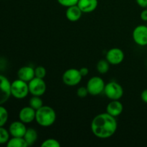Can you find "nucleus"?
<instances>
[{
  "label": "nucleus",
  "mask_w": 147,
  "mask_h": 147,
  "mask_svg": "<svg viewBox=\"0 0 147 147\" xmlns=\"http://www.w3.org/2000/svg\"><path fill=\"white\" fill-rule=\"evenodd\" d=\"M91 131L99 139H108L116 133L118 124L116 119L108 113H103L93 118L91 122Z\"/></svg>",
  "instance_id": "obj_1"
},
{
  "label": "nucleus",
  "mask_w": 147,
  "mask_h": 147,
  "mask_svg": "<svg viewBox=\"0 0 147 147\" xmlns=\"http://www.w3.org/2000/svg\"><path fill=\"white\" fill-rule=\"evenodd\" d=\"M56 113L54 109L48 106H42L36 111L35 121L40 126L49 127L55 123Z\"/></svg>",
  "instance_id": "obj_2"
},
{
  "label": "nucleus",
  "mask_w": 147,
  "mask_h": 147,
  "mask_svg": "<svg viewBox=\"0 0 147 147\" xmlns=\"http://www.w3.org/2000/svg\"><path fill=\"white\" fill-rule=\"evenodd\" d=\"M29 91L28 83L20 79L14 80L11 83V96L17 99H22L27 97Z\"/></svg>",
  "instance_id": "obj_3"
},
{
  "label": "nucleus",
  "mask_w": 147,
  "mask_h": 147,
  "mask_svg": "<svg viewBox=\"0 0 147 147\" xmlns=\"http://www.w3.org/2000/svg\"><path fill=\"white\" fill-rule=\"evenodd\" d=\"M104 93L108 98L111 100H119L123 95V89L119 83L111 81L106 84Z\"/></svg>",
  "instance_id": "obj_4"
},
{
  "label": "nucleus",
  "mask_w": 147,
  "mask_h": 147,
  "mask_svg": "<svg viewBox=\"0 0 147 147\" xmlns=\"http://www.w3.org/2000/svg\"><path fill=\"white\" fill-rule=\"evenodd\" d=\"M106 84L104 80L98 76H93L88 81L86 88L88 90L89 94L91 96H98L104 91Z\"/></svg>",
  "instance_id": "obj_5"
},
{
  "label": "nucleus",
  "mask_w": 147,
  "mask_h": 147,
  "mask_svg": "<svg viewBox=\"0 0 147 147\" xmlns=\"http://www.w3.org/2000/svg\"><path fill=\"white\" fill-rule=\"evenodd\" d=\"M83 76L80 70L75 68H70L65 70L63 75V81L66 86H76L80 83Z\"/></svg>",
  "instance_id": "obj_6"
},
{
  "label": "nucleus",
  "mask_w": 147,
  "mask_h": 147,
  "mask_svg": "<svg viewBox=\"0 0 147 147\" xmlns=\"http://www.w3.org/2000/svg\"><path fill=\"white\" fill-rule=\"evenodd\" d=\"M29 91L32 96H41L45 93L47 86L44 79L34 77L28 83Z\"/></svg>",
  "instance_id": "obj_7"
},
{
  "label": "nucleus",
  "mask_w": 147,
  "mask_h": 147,
  "mask_svg": "<svg viewBox=\"0 0 147 147\" xmlns=\"http://www.w3.org/2000/svg\"><path fill=\"white\" fill-rule=\"evenodd\" d=\"M134 41L139 46L147 45V26L141 25L136 26L132 33Z\"/></svg>",
  "instance_id": "obj_8"
},
{
  "label": "nucleus",
  "mask_w": 147,
  "mask_h": 147,
  "mask_svg": "<svg viewBox=\"0 0 147 147\" xmlns=\"http://www.w3.org/2000/svg\"><path fill=\"white\" fill-rule=\"evenodd\" d=\"M11 95V83L5 76L0 75V105L7 101Z\"/></svg>",
  "instance_id": "obj_9"
},
{
  "label": "nucleus",
  "mask_w": 147,
  "mask_h": 147,
  "mask_svg": "<svg viewBox=\"0 0 147 147\" xmlns=\"http://www.w3.org/2000/svg\"><path fill=\"white\" fill-rule=\"evenodd\" d=\"M106 59L110 64L114 65H119L123 62L124 59V53L121 49L113 47L107 52Z\"/></svg>",
  "instance_id": "obj_10"
},
{
  "label": "nucleus",
  "mask_w": 147,
  "mask_h": 147,
  "mask_svg": "<svg viewBox=\"0 0 147 147\" xmlns=\"http://www.w3.org/2000/svg\"><path fill=\"white\" fill-rule=\"evenodd\" d=\"M36 111L30 106H26L20 110L19 113V118L22 122L24 123H29L35 120Z\"/></svg>",
  "instance_id": "obj_11"
},
{
  "label": "nucleus",
  "mask_w": 147,
  "mask_h": 147,
  "mask_svg": "<svg viewBox=\"0 0 147 147\" xmlns=\"http://www.w3.org/2000/svg\"><path fill=\"white\" fill-rule=\"evenodd\" d=\"M24 123L20 121H14L9 126V134L13 137H24L27 131Z\"/></svg>",
  "instance_id": "obj_12"
},
{
  "label": "nucleus",
  "mask_w": 147,
  "mask_h": 147,
  "mask_svg": "<svg viewBox=\"0 0 147 147\" xmlns=\"http://www.w3.org/2000/svg\"><path fill=\"white\" fill-rule=\"evenodd\" d=\"M123 105L119 100H112L106 106V113L113 117H117L123 111Z\"/></svg>",
  "instance_id": "obj_13"
},
{
  "label": "nucleus",
  "mask_w": 147,
  "mask_h": 147,
  "mask_svg": "<svg viewBox=\"0 0 147 147\" xmlns=\"http://www.w3.org/2000/svg\"><path fill=\"white\" fill-rule=\"evenodd\" d=\"M18 78L24 81L29 83L31 80H32L34 77V69L30 66H24L19 69L17 72Z\"/></svg>",
  "instance_id": "obj_14"
},
{
  "label": "nucleus",
  "mask_w": 147,
  "mask_h": 147,
  "mask_svg": "<svg viewBox=\"0 0 147 147\" xmlns=\"http://www.w3.org/2000/svg\"><path fill=\"white\" fill-rule=\"evenodd\" d=\"M98 4V0H79L77 5L83 13H90L96 9Z\"/></svg>",
  "instance_id": "obj_15"
},
{
  "label": "nucleus",
  "mask_w": 147,
  "mask_h": 147,
  "mask_svg": "<svg viewBox=\"0 0 147 147\" xmlns=\"http://www.w3.org/2000/svg\"><path fill=\"white\" fill-rule=\"evenodd\" d=\"M83 11L80 10L78 5L67 7L65 11L66 18L70 22H76L80 19Z\"/></svg>",
  "instance_id": "obj_16"
},
{
  "label": "nucleus",
  "mask_w": 147,
  "mask_h": 147,
  "mask_svg": "<svg viewBox=\"0 0 147 147\" xmlns=\"http://www.w3.org/2000/svg\"><path fill=\"white\" fill-rule=\"evenodd\" d=\"M38 135H37V132L35 129H32V128H29L26 131V133L24 136V139L25 140L26 143H27V146H32L37 141Z\"/></svg>",
  "instance_id": "obj_17"
},
{
  "label": "nucleus",
  "mask_w": 147,
  "mask_h": 147,
  "mask_svg": "<svg viewBox=\"0 0 147 147\" xmlns=\"http://www.w3.org/2000/svg\"><path fill=\"white\" fill-rule=\"evenodd\" d=\"M8 147H27V144L23 137H13L7 142Z\"/></svg>",
  "instance_id": "obj_18"
},
{
  "label": "nucleus",
  "mask_w": 147,
  "mask_h": 147,
  "mask_svg": "<svg viewBox=\"0 0 147 147\" xmlns=\"http://www.w3.org/2000/svg\"><path fill=\"white\" fill-rule=\"evenodd\" d=\"M110 68V63L107 60H100L96 65V69L100 74H106Z\"/></svg>",
  "instance_id": "obj_19"
},
{
  "label": "nucleus",
  "mask_w": 147,
  "mask_h": 147,
  "mask_svg": "<svg viewBox=\"0 0 147 147\" xmlns=\"http://www.w3.org/2000/svg\"><path fill=\"white\" fill-rule=\"evenodd\" d=\"M43 106L42 100L41 99L40 96H33L30 99V106L34 109V110H38L40 108Z\"/></svg>",
  "instance_id": "obj_20"
},
{
  "label": "nucleus",
  "mask_w": 147,
  "mask_h": 147,
  "mask_svg": "<svg viewBox=\"0 0 147 147\" xmlns=\"http://www.w3.org/2000/svg\"><path fill=\"white\" fill-rule=\"evenodd\" d=\"M9 139V134L7 129L0 126V144L7 143Z\"/></svg>",
  "instance_id": "obj_21"
},
{
  "label": "nucleus",
  "mask_w": 147,
  "mask_h": 147,
  "mask_svg": "<svg viewBox=\"0 0 147 147\" xmlns=\"http://www.w3.org/2000/svg\"><path fill=\"white\" fill-rule=\"evenodd\" d=\"M8 119V112L5 108L0 105V126H3Z\"/></svg>",
  "instance_id": "obj_22"
},
{
  "label": "nucleus",
  "mask_w": 147,
  "mask_h": 147,
  "mask_svg": "<svg viewBox=\"0 0 147 147\" xmlns=\"http://www.w3.org/2000/svg\"><path fill=\"white\" fill-rule=\"evenodd\" d=\"M42 147H60V144L55 139H47L42 143Z\"/></svg>",
  "instance_id": "obj_23"
},
{
  "label": "nucleus",
  "mask_w": 147,
  "mask_h": 147,
  "mask_svg": "<svg viewBox=\"0 0 147 147\" xmlns=\"http://www.w3.org/2000/svg\"><path fill=\"white\" fill-rule=\"evenodd\" d=\"M46 74H47L46 69L44 67H42V66H38V67H37L34 69L35 77L44 79V78L46 76Z\"/></svg>",
  "instance_id": "obj_24"
},
{
  "label": "nucleus",
  "mask_w": 147,
  "mask_h": 147,
  "mask_svg": "<svg viewBox=\"0 0 147 147\" xmlns=\"http://www.w3.org/2000/svg\"><path fill=\"white\" fill-rule=\"evenodd\" d=\"M57 1L60 5L65 7H69L71 6L77 5L79 0H57Z\"/></svg>",
  "instance_id": "obj_25"
},
{
  "label": "nucleus",
  "mask_w": 147,
  "mask_h": 147,
  "mask_svg": "<svg viewBox=\"0 0 147 147\" xmlns=\"http://www.w3.org/2000/svg\"><path fill=\"white\" fill-rule=\"evenodd\" d=\"M89 94L88 90L87 88L86 87H80L77 90V96H78L79 98H86L88 95Z\"/></svg>",
  "instance_id": "obj_26"
},
{
  "label": "nucleus",
  "mask_w": 147,
  "mask_h": 147,
  "mask_svg": "<svg viewBox=\"0 0 147 147\" xmlns=\"http://www.w3.org/2000/svg\"><path fill=\"white\" fill-rule=\"evenodd\" d=\"M136 1L139 7L142 8H147V0H136Z\"/></svg>",
  "instance_id": "obj_27"
},
{
  "label": "nucleus",
  "mask_w": 147,
  "mask_h": 147,
  "mask_svg": "<svg viewBox=\"0 0 147 147\" xmlns=\"http://www.w3.org/2000/svg\"><path fill=\"white\" fill-rule=\"evenodd\" d=\"M79 70H80V74H81V76H83V77H85V76H88V73H89L88 68H87V67H81V68H80Z\"/></svg>",
  "instance_id": "obj_28"
},
{
  "label": "nucleus",
  "mask_w": 147,
  "mask_h": 147,
  "mask_svg": "<svg viewBox=\"0 0 147 147\" xmlns=\"http://www.w3.org/2000/svg\"><path fill=\"white\" fill-rule=\"evenodd\" d=\"M141 98L143 100V102H144L145 103H147V88L144 90L142 92V94H141Z\"/></svg>",
  "instance_id": "obj_29"
},
{
  "label": "nucleus",
  "mask_w": 147,
  "mask_h": 147,
  "mask_svg": "<svg viewBox=\"0 0 147 147\" xmlns=\"http://www.w3.org/2000/svg\"><path fill=\"white\" fill-rule=\"evenodd\" d=\"M140 17L142 19V20L144 22H147V9H145L143 11L141 12Z\"/></svg>",
  "instance_id": "obj_30"
}]
</instances>
